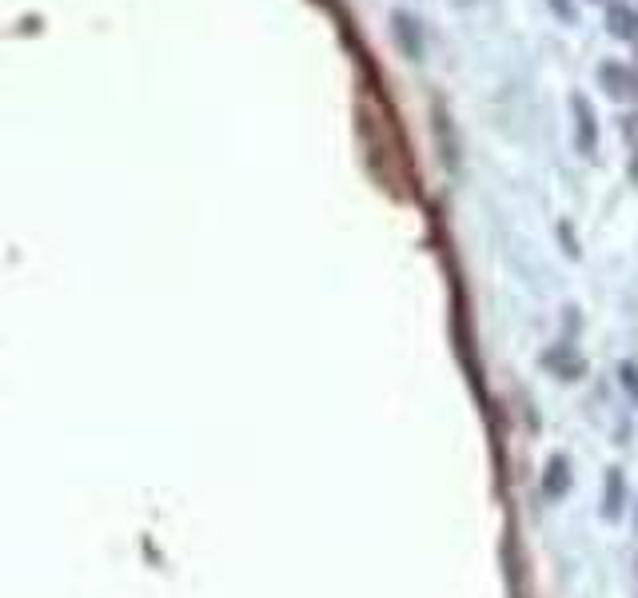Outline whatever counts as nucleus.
Returning <instances> with one entry per match:
<instances>
[{
  "label": "nucleus",
  "mask_w": 638,
  "mask_h": 598,
  "mask_svg": "<svg viewBox=\"0 0 638 598\" xmlns=\"http://www.w3.org/2000/svg\"><path fill=\"white\" fill-rule=\"evenodd\" d=\"M571 112H575V148L583 156H595L599 148V116H595V104L583 96V92H571Z\"/></svg>",
  "instance_id": "f257e3e1"
},
{
  "label": "nucleus",
  "mask_w": 638,
  "mask_h": 598,
  "mask_svg": "<svg viewBox=\"0 0 638 598\" xmlns=\"http://www.w3.org/2000/svg\"><path fill=\"white\" fill-rule=\"evenodd\" d=\"M599 84L607 88L611 100H638V72L627 64H603L599 68Z\"/></svg>",
  "instance_id": "f03ea898"
},
{
  "label": "nucleus",
  "mask_w": 638,
  "mask_h": 598,
  "mask_svg": "<svg viewBox=\"0 0 638 598\" xmlns=\"http://www.w3.org/2000/svg\"><path fill=\"white\" fill-rule=\"evenodd\" d=\"M435 136H439L443 164H447L451 172H459V132H455V124H451V116H447V108H443V104L435 108Z\"/></svg>",
  "instance_id": "7ed1b4c3"
},
{
  "label": "nucleus",
  "mask_w": 638,
  "mask_h": 598,
  "mask_svg": "<svg viewBox=\"0 0 638 598\" xmlns=\"http://www.w3.org/2000/svg\"><path fill=\"white\" fill-rule=\"evenodd\" d=\"M395 40H399V48H403L411 60H423V28H419L415 16L395 12Z\"/></svg>",
  "instance_id": "20e7f679"
},
{
  "label": "nucleus",
  "mask_w": 638,
  "mask_h": 598,
  "mask_svg": "<svg viewBox=\"0 0 638 598\" xmlns=\"http://www.w3.org/2000/svg\"><path fill=\"white\" fill-rule=\"evenodd\" d=\"M607 32L615 40H638V8L631 4H611L607 8Z\"/></svg>",
  "instance_id": "39448f33"
},
{
  "label": "nucleus",
  "mask_w": 638,
  "mask_h": 598,
  "mask_svg": "<svg viewBox=\"0 0 638 598\" xmlns=\"http://www.w3.org/2000/svg\"><path fill=\"white\" fill-rule=\"evenodd\" d=\"M547 367H555L563 379H579L583 375V355L575 351V347H555V351H547Z\"/></svg>",
  "instance_id": "423d86ee"
},
{
  "label": "nucleus",
  "mask_w": 638,
  "mask_h": 598,
  "mask_svg": "<svg viewBox=\"0 0 638 598\" xmlns=\"http://www.w3.org/2000/svg\"><path fill=\"white\" fill-rule=\"evenodd\" d=\"M567 487H571V467H567L563 455H555V459L547 463V475H543V495H547V499H559Z\"/></svg>",
  "instance_id": "0eeeda50"
},
{
  "label": "nucleus",
  "mask_w": 638,
  "mask_h": 598,
  "mask_svg": "<svg viewBox=\"0 0 638 598\" xmlns=\"http://www.w3.org/2000/svg\"><path fill=\"white\" fill-rule=\"evenodd\" d=\"M623 503H627V495H623V475L611 471V475H607V507H603V515H607V519H619V515H623Z\"/></svg>",
  "instance_id": "6e6552de"
},
{
  "label": "nucleus",
  "mask_w": 638,
  "mask_h": 598,
  "mask_svg": "<svg viewBox=\"0 0 638 598\" xmlns=\"http://www.w3.org/2000/svg\"><path fill=\"white\" fill-rule=\"evenodd\" d=\"M547 4H551V12H555V16H563L567 24H575V20H579V8H575V0H547Z\"/></svg>",
  "instance_id": "1a4fd4ad"
},
{
  "label": "nucleus",
  "mask_w": 638,
  "mask_h": 598,
  "mask_svg": "<svg viewBox=\"0 0 638 598\" xmlns=\"http://www.w3.org/2000/svg\"><path fill=\"white\" fill-rule=\"evenodd\" d=\"M619 379H623V387L631 391V399L638 403V367L635 363H623V367H619Z\"/></svg>",
  "instance_id": "9d476101"
},
{
  "label": "nucleus",
  "mask_w": 638,
  "mask_h": 598,
  "mask_svg": "<svg viewBox=\"0 0 638 598\" xmlns=\"http://www.w3.org/2000/svg\"><path fill=\"white\" fill-rule=\"evenodd\" d=\"M623 136H627V140L635 144V152H638V112H635V116H627V120H623Z\"/></svg>",
  "instance_id": "9b49d317"
},
{
  "label": "nucleus",
  "mask_w": 638,
  "mask_h": 598,
  "mask_svg": "<svg viewBox=\"0 0 638 598\" xmlns=\"http://www.w3.org/2000/svg\"><path fill=\"white\" fill-rule=\"evenodd\" d=\"M455 4H479V0H455Z\"/></svg>",
  "instance_id": "f8f14e48"
},
{
  "label": "nucleus",
  "mask_w": 638,
  "mask_h": 598,
  "mask_svg": "<svg viewBox=\"0 0 638 598\" xmlns=\"http://www.w3.org/2000/svg\"><path fill=\"white\" fill-rule=\"evenodd\" d=\"M635 56H638V48H635Z\"/></svg>",
  "instance_id": "ddd939ff"
}]
</instances>
